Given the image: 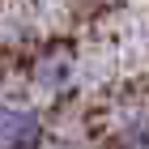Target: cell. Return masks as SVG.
Returning a JSON list of instances; mask_svg holds the SVG:
<instances>
[{"mask_svg":"<svg viewBox=\"0 0 149 149\" xmlns=\"http://www.w3.org/2000/svg\"><path fill=\"white\" fill-rule=\"evenodd\" d=\"M68 77H72V56L68 51L47 56V64H38V81H47V85H64Z\"/></svg>","mask_w":149,"mask_h":149,"instance_id":"cell-2","label":"cell"},{"mask_svg":"<svg viewBox=\"0 0 149 149\" xmlns=\"http://www.w3.org/2000/svg\"><path fill=\"white\" fill-rule=\"evenodd\" d=\"M43 145V119L34 111L0 102V149H38Z\"/></svg>","mask_w":149,"mask_h":149,"instance_id":"cell-1","label":"cell"},{"mask_svg":"<svg viewBox=\"0 0 149 149\" xmlns=\"http://www.w3.org/2000/svg\"><path fill=\"white\" fill-rule=\"evenodd\" d=\"M119 149H149V115L128 119L124 132H119Z\"/></svg>","mask_w":149,"mask_h":149,"instance_id":"cell-3","label":"cell"}]
</instances>
